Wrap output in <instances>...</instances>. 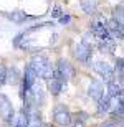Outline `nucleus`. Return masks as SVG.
Returning <instances> with one entry per match:
<instances>
[{
  "label": "nucleus",
  "instance_id": "f257e3e1",
  "mask_svg": "<svg viewBox=\"0 0 124 127\" xmlns=\"http://www.w3.org/2000/svg\"><path fill=\"white\" fill-rule=\"evenodd\" d=\"M28 66L32 68V71L35 73L37 78H41V79H45L46 83L53 78V66L50 64L48 58L43 56V55H35V56L32 58V61H30Z\"/></svg>",
  "mask_w": 124,
  "mask_h": 127
},
{
  "label": "nucleus",
  "instance_id": "f03ea898",
  "mask_svg": "<svg viewBox=\"0 0 124 127\" xmlns=\"http://www.w3.org/2000/svg\"><path fill=\"white\" fill-rule=\"evenodd\" d=\"M27 104L28 106H35V107H41L45 104V89L40 83H35L28 91H27Z\"/></svg>",
  "mask_w": 124,
  "mask_h": 127
},
{
  "label": "nucleus",
  "instance_id": "7ed1b4c3",
  "mask_svg": "<svg viewBox=\"0 0 124 127\" xmlns=\"http://www.w3.org/2000/svg\"><path fill=\"white\" fill-rule=\"evenodd\" d=\"M53 76H56L63 84H66V81H70V78L73 76V66L70 64L68 60L60 58L56 61V66L53 68Z\"/></svg>",
  "mask_w": 124,
  "mask_h": 127
},
{
  "label": "nucleus",
  "instance_id": "20e7f679",
  "mask_svg": "<svg viewBox=\"0 0 124 127\" xmlns=\"http://www.w3.org/2000/svg\"><path fill=\"white\" fill-rule=\"evenodd\" d=\"M75 56L80 63H84V64H89L91 63V56H93V46L86 40H81L75 46Z\"/></svg>",
  "mask_w": 124,
  "mask_h": 127
},
{
  "label": "nucleus",
  "instance_id": "39448f33",
  "mask_svg": "<svg viewBox=\"0 0 124 127\" xmlns=\"http://www.w3.org/2000/svg\"><path fill=\"white\" fill-rule=\"evenodd\" d=\"M53 121L61 127H68L71 126V114L68 111V107L65 104H58L56 107L53 109Z\"/></svg>",
  "mask_w": 124,
  "mask_h": 127
},
{
  "label": "nucleus",
  "instance_id": "423d86ee",
  "mask_svg": "<svg viewBox=\"0 0 124 127\" xmlns=\"http://www.w3.org/2000/svg\"><path fill=\"white\" fill-rule=\"evenodd\" d=\"M0 117L3 119V122H7V124H12L15 119L13 104L5 94H0Z\"/></svg>",
  "mask_w": 124,
  "mask_h": 127
},
{
  "label": "nucleus",
  "instance_id": "0eeeda50",
  "mask_svg": "<svg viewBox=\"0 0 124 127\" xmlns=\"http://www.w3.org/2000/svg\"><path fill=\"white\" fill-rule=\"evenodd\" d=\"M91 33H93V36L98 38V41H111V40H113L109 32H108V28H106V23L103 20L93 22V25H91Z\"/></svg>",
  "mask_w": 124,
  "mask_h": 127
},
{
  "label": "nucleus",
  "instance_id": "6e6552de",
  "mask_svg": "<svg viewBox=\"0 0 124 127\" xmlns=\"http://www.w3.org/2000/svg\"><path fill=\"white\" fill-rule=\"evenodd\" d=\"M94 71L106 81V83H109V81L114 79V69H113V66H111L109 63H106V61H96L94 63Z\"/></svg>",
  "mask_w": 124,
  "mask_h": 127
},
{
  "label": "nucleus",
  "instance_id": "1a4fd4ad",
  "mask_svg": "<svg viewBox=\"0 0 124 127\" xmlns=\"http://www.w3.org/2000/svg\"><path fill=\"white\" fill-rule=\"evenodd\" d=\"M2 15H3L7 20H10V22H13V23H17V25H22V23H25V22H28V20H35L37 18V17H33V15H27L25 12H22V10L2 12Z\"/></svg>",
  "mask_w": 124,
  "mask_h": 127
},
{
  "label": "nucleus",
  "instance_id": "9d476101",
  "mask_svg": "<svg viewBox=\"0 0 124 127\" xmlns=\"http://www.w3.org/2000/svg\"><path fill=\"white\" fill-rule=\"evenodd\" d=\"M88 96L91 99H94V101H99L103 96H104V84H103V81L99 79H93L88 86Z\"/></svg>",
  "mask_w": 124,
  "mask_h": 127
},
{
  "label": "nucleus",
  "instance_id": "9b49d317",
  "mask_svg": "<svg viewBox=\"0 0 124 127\" xmlns=\"http://www.w3.org/2000/svg\"><path fill=\"white\" fill-rule=\"evenodd\" d=\"M35 83H37V76L32 71V68L27 64L25 66V71H23V76H22V84H23L22 86V97H23V93H27Z\"/></svg>",
  "mask_w": 124,
  "mask_h": 127
},
{
  "label": "nucleus",
  "instance_id": "f8f14e48",
  "mask_svg": "<svg viewBox=\"0 0 124 127\" xmlns=\"http://www.w3.org/2000/svg\"><path fill=\"white\" fill-rule=\"evenodd\" d=\"M106 28H108V32H109L111 38L113 40H123V22H118L116 18H111L108 23H106Z\"/></svg>",
  "mask_w": 124,
  "mask_h": 127
},
{
  "label": "nucleus",
  "instance_id": "ddd939ff",
  "mask_svg": "<svg viewBox=\"0 0 124 127\" xmlns=\"http://www.w3.org/2000/svg\"><path fill=\"white\" fill-rule=\"evenodd\" d=\"M30 111H32V106L25 104L22 111L18 112L17 119H13V127H28V116H30Z\"/></svg>",
  "mask_w": 124,
  "mask_h": 127
},
{
  "label": "nucleus",
  "instance_id": "4468645a",
  "mask_svg": "<svg viewBox=\"0 0 124 127\" xmlns=\"http://www.w3.org/2000/svg\"><path fill=\"white\" fill-rule=\"evenodd\" d=\"M22 81V73L17 66H10L7 69V78H5V83L10 86H17Z\"/></svg>",
  "mask_w": 124,
  "mask_h": 127
},
{
  "label": "nucleus",
  "instance_id": "2eb2a0df",
  "mask_svg": "<svg viewBox=\"0 0 124 127\" xmlns=\"http://www.w3.org/2000/svg\"><path fill=\"white\" fill-rule=\"evenodd\" d=\"M106 91H108V97H119L123 96V84L118 83V81H109V83H106Z\"/></svg>",
  "mask_w": 124,
  "mask_h": 127
},
{
  "label": "nucleus",
  "instance_id": "dca6fc26",
  "mask_svg": "<svg viewBox=\"0 0 124 127\" xmlns=\"http://www.w3.org/2000/svg\"><path fill=\"white\" fill-rule=\"evenodd\" d=\"M111 106H113V97L103 96V97L98 101V112H99V114L109 112V111H111Z\"/></svg>",
  "mask_w": 124,
  "mask_h": 127
},
{
  "label": "nucleus",
  "instance_id": "f3484780",
  "mask_svg": "<svg viewBox=\"0 0 124 127\" xmlns=\"http://www.w3.org/2000/svg\"><path fill=\"white\" fill-rule=\"evenodd\" d=\"M63 83L60 79H58L56 76H53L51 79L48 81V89H50V93H51L53 96H58L60 93H61V89H63Z\"/></svg>",
  "mask_w": 124,
  "mask_h": 127
},
{
  "label": "nucleus",
  "instance_id": "a211bd4d",
  "mask_svg": "<svg viewBox=\"0 0 124 127\" xmlns=\"http://www.w3.org/2000/svg\"><path fill=\"white\" fill-rule=\"evenodd\" d=\"M28 127H41V119H40V114L37 111H30Z\"/></svg>",
  "mask_w": 124,
  "mask_h": 127
},
{
  "label": "nucleus",
  "instance_id": "6ab92c4d",
  "mask_svg": "<svg viewBox=\"0 0 124 127\" xmlns=\"http://www.w3.org/2000/svg\"><path fill=\"white\" fill-rule=\"evenodd\" d=\"M81 8L84 10L86 13H94L96 12V3L93 0H83L81 2Z\"/></svg>",
  "mask_w": 124,
  "mask_h": 127
},
{
  "label": "nucleus",
  "instance_id": "aec40b11",
  "mask_svg": "<svg viewBox=\"0 0 124 127\" xmlns=\"http://www.w3.org/2000/svg\"><path fill=\"white\" fill-rule=\"evenodd\" d=\"M123 64H124V61H123V58H118V60H116V68H114V73H118V74H119V83L121 81H123ZM121 84H123V83H121Z\"/></svg>",
  "mask_w": 124,
  "mask_h": 127
},
{
  "label": "nucleus",
  "instance_id": "412c9836",
  "mask_svg": "<svg viewBox=\"0 0 124 127\" xmlns=\"http://www.w3.org/2000/svg\"><path fill=\"white\" fill-rule=\"evenodd\" d=\"M5 78H7V68L3 64H0V88L5 84Z\"/></svg>",
  "mask_w": 124,
  "mask_h": 127
},
{
  "label": "nucleus",
  "instance_id": "4be33fe9",
  "mask_svg": "<svg viewBox=\"0 0 124 127\" xmlns=\"http://www.w3.org/2000/svg\"><path fill=\"white\" fill-rule=\"evenodd\" d=\"M71 124H73V127H84V119L78 117L75 121H71Z\"/></svg>",
  "mask_w": 124,
  "mask_h": 127
},
{
  "label": "nucleus",
  "instance_id": "5701e85b",
  "mask_svg": "<svg viewBox=\"0 0 124 127\" xmlns=\"http://www.w3.org/2000/svg\"><path fill=\"white\" fill-rule=\"evenodd\" d=\"M63 15V12H61V8H60V7H55V8H53V12H51V17H55V18H60V17H61Z\"/></svg>",
  "mask_w": 124,
  "mask_h": 127
},
{
  "label": "nucleus",
  "instance_id": "b1692460",
  "mask_svg": "<svg viewBox=\"0 0 124 127\" xmlns=\"http://www.w3.org/2000/svg\"><path fill=\"white\" fill-rule=\"evenodd\" d=\"M70 20H71V17H70V15H61V17L58 18V22H60L61 25H66V23H70Z\"/></svg>",
  "mask_w": 124,
  "mask_h": 127
},
{
  "label": "nucleus",
  "instance_id": "393cba45",
  "mask_svg": "<svg viewBox=\"0 0 124 127\" xmlns=\"http://www.w3.org/2000/svg\"><path fill=\"white\" fill-rule=\"evenodd\" d=\"M43 127H51V126H48V124H46V126H43Z\"/></svg>",
  "mask_w": 124,
  "mask_h": 127
}]
</instances>
